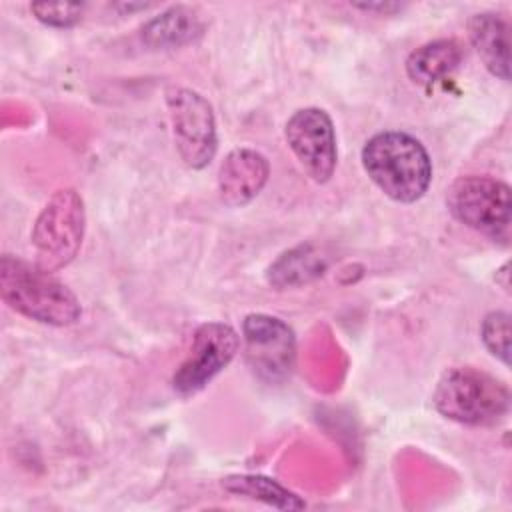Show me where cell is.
Masks as SVG:
<instances>
[{
	"instance_id": "7c38bea8",
	"label": "cell",
	"mask_w": 512,
	"mask_h": 512,
	"mask_svg": "<svg viewBox=\"0 0 512 512\" xmlns=\"http://www.w3.org/2000/svg\"><path fill=\"white\" fill-rule=\"evenodd\" d=\"M204 30L200 14L190 6H172L150 18L142 28V42L152 50L180 48L194 42Z\"/></svg>"
},
{
	"instance_id": "5b68a950",
	"label": "cell",
	"mask_w": 512,
	"mask_h": 512,
	"mask_svg": "<svg viewBox=\"0 0 512 512\" xmlns=\"http://www.w3.org/2000/svg\"><path fill=\"white\" fill-rule=\"evenodd\" d=\"M446 206L460 224L508 244L512 198L506 182L492 176H460L446 192Z\"/></svg>"
},
{
	"instance_id": "ba28073f",
	"label": "cell",
	"mask_w": 512,
	"mask_h": 512,
	"mask_svg": "<svg viewBox=\"0 0 512 512\" xmlns=\"http://www.w3.org/2000/svg\"><path fill=\"white\" fill-rule=\"evenodd\" d=\"M244 352L252 372L270 382H284L294 368L296 336L294 330L278 316L248 314L242 322Z\"/></svg>"
},
{
	"instance_id": "ac0fdd59",
	"label": "cell",
	"mask_w": 512,
	"mask_h": 512,
	"mask_svg": "<svg viewBox=\"0 0 512 512\" xmlns=\"http://www.w3.org/2000/svg\"><path fill=\"white\" fill-rule=\"evenodd\" d=\"M356 8L360 10H366V12H384V14H392L396 10H402V4H388V2H378V4H354Z\"/></svg>"
},
{
	"instance_id": "7a4b0ae2",
	"label": "cell",
	"mask_w": 512,
	"mask_h": 512,
	"mask_svg": "<svg viewBox=\"0 0 512 512\" xmlns=\"http://www.w3.org/2000/svg\"><path fill=\"white\" fill-rule=\"evenodd\" d=\"M362 166L368 178L394 202L420 200L432 182V160L424 144L408 132L384 130L366 140Z\"/></svg>"
},
{
	"instance_id": "e0dca14e",
	"label": "cell",
	"mask_w": 512,
	"mask_h": 512,
	"mask_svg": "<svg viewBox=\"0 0 512 512\" xmlns=\"http://www.w3.org/2000/svg\"><path fill=\"white\" fill-rule=\"evenodd\" d=\"M30 12L46 26L52 28H70L82 20V4H64V2H34Z\"/></svg>"
},
{
	"instance_id": "3957f363",
	"label": "cell",
	"mask_w": 512,
	"mask_h": 512,
	"mask_svg": "<svg viewBox=\"0 0 512 512\" xmlns=\"http://www.w3.org/2000/svg\"><path fill=\"white\" fill-rule=\"evenodd\" d=\"M434 408L448 420L466 426H492L510 408L508 386L474 366L448 368L432 394Z\"/></svg>"
},
{
	"instance_id": "9c48e42d",
	"label": "cell",
	"mask_w": 512,
	"mask_h": 512,
	"mask_svg": "<svg viewBox=\"0 0 512 512\" xmlns=\"http://www.w3.org/2000/svg\"><path fill=\"white\" fill-rule=\"evenodd\" d=\"M284 136L298 164L314 182L324 184L332 178L338 146L334 122L326 110L316 106L296 110L284 126Z\"/></svg>"
},
{
	"instance_id": "52a82bcc",
	"label": "cell",
	"mask_w": 512,
	"mask_h": 512,
	"mask_svg": "<svg viewBox=\"0 0 512 512\" xmlns=\"http://www.w3.org/2000/svg\"><path fill=\"white\" fill-rule=\"evenodd\" d=\"M238 332L224 322H204L196 328L190 354L172 376V388L180 396L204 390L236 356Z\"/></svg>"
},
{
	"instance_id": "6da1fadb",
	"label": "cell",
	"mask_w": 512,
	"mask_h": 512,
	"mask_svg": "<svg viewBox=\"0 0 512 512\" xmlns=\"http://www.w3.org/2000/svg\"><path fill=\"white\" fill-rule=\"evenodd\" d=\"M0 298L14 312L48 326H70L82 314L78 296L54 272L12 254L0 258Z\"/></svg>"
},
{
	"instance_id": "2e32d148",
	"label": "cell",
	"mask_w": 512,
	"mask_h": 512,
	"mask_svg": "<svg viewBox=\"0 0 512 512\" xmlns=\"http://www.w3.org/2000/svg\"><path fill=\"white\" fill-rule=\"evenodd\" d=\"M480 336L488 352L502 364H510V314L494 310L484 316Z\"/></svg>"
},
{
	"instance_id": "4fadbf2b",
	"label": "cell",
	"mask_w": 512,
	"mask_h": 512,
	"mask_svg": "<svg viewBox=\"0 0 512 512\" xmlns=\"http://www.w3.org/2000/svg\"><path fill=\"white\" fill-rule=\"evenodd\" d=\"M460 62L462 46L452 38H442L412 50L406 58V74L414 84L430 86L456 70Z\"/></svg>"
},
{
	"instance_id": "30bf717a",
	"label": "cell",
	"mask_w": 512,
	"mask_h": 512,
	"mask_svg": "<svg viewBox=\"0 0 512 512\" xmlns=\"http://www.w3.org/2000/svg\"><path fill=\"white\" fill-rule=\"evenodd\" d=\"M270 164L254 148H234L218 170V192L224 204L238 208L250 204L266 186Z\"/></svg>"
},
{
	"instance_id": "8fae6325",
	"label": "cell",
	"mask_w": 512,
	"mask_h": 512,
	"mask_svg": "<svg viewBox=\"0 0 512 512\" xmlns=\"http://www.w3.org/2000/svg\"><path fill=\"white\" fill-rule=\"evenodd\" d=\"M468 36L488 72L510 80V24L498 12H480L468 20Z\"/></svg>"
},
{
	"instance_id": "8992f818",
	"label": "cell",
	"mask_w": 512,
	"mask_h": 512,
	"mask_svg": "<svg viewBox=\"0 0 512 512\" xmlns=\"http://www.w3.org/2000/svg\"><path fill=\"white\" fill-rule=\"evenodd\" d=\"M166 106L176 150L184 164L192 170L208 166L218 150L216 118L210 102L192 88L172 86L166 90Z\"/></svg>"
},
{
	"instance_id": "277c9868",
	"label": "cell",
	"mask_w": 512,
	"mask_h": 512,
	"mask_svg": "<svg viewBox=\"0 0 512 512\" xmlns=\"http://www.w3.org/2000/svg\"><path fill=\"white\" fill-rule=\"evenodd\" d=\"M86 232V208L74 188L56 190L34 220L30 242L36 264L56 272L66 268L80 252Z\"/></svg>"
},
{
	"instance_id": "9a60e30c",
	"label": "cell",
	"mask_w": 512,
	"mask_h": 512,
	"mask_svg": "<svg viewBox=\"0 0 512 512\" xmlns=\"http://www.w3.org/2000/svg\"><path fill=\"white\" fill-rule=\"evenodd\" d=\"M326 268L324 258L314 246H298L282 254L268 270V282L278 290L286 286H298L314 280Z\"/></svg>"
},
{
	"instance_id": "5bb4252c",
	"label": "cell",
	"mask_w": 512,
	"mask_h": 512,
	"mask_svg": "<svg viewBox=\"0 0 512 512\" xmlns=\"http://www.w3.org/2000/svg\"><path fill=\"white\" fill-rule=\"evenodd\" d=\"M222 488L234 496L250 498L264 502L278 510H302L306 508V502L276 482L274 478L262 476V474H232L222 478Z\"/></svg>"
}]
</instances>
